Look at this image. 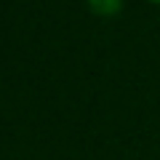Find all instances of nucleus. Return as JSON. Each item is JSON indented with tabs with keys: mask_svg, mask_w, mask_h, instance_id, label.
Listing matches in <instances>:
<instances>
[{
	"mask_svg": "<svg viewBox=\"0 0 160 160\" xmlns=\"http://www.w3.org/2000/svg\"><path fill=\"white\" fill-rule=\"evenodd\" d=\"M155 3H160V0H155Z\"/></svg>",
	"mask_w": 160,
	"mask_h": 160,
	"instance_id": "obj_2",
	"label": "nucleus"
},
{
	"mask_svg": "<svg viewBox=\"0 0 160 160\" xmlns=\"http://www.w3.org/2000/svg\"><path fill=\"white\" fill-rule=\"evenodd\" d=\"M88 3L99 13H118L120 6H123V0H88Z\"/></svg>",
	"mask_w": 160,
	"mask_h": 160,
	"instance_id": "obj_1",
	"label": "nucleus"
}]
</instances>
